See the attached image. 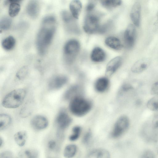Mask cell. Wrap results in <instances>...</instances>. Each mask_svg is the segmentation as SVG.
I'll list each match as a JSON object with an SVG mask.
<instances>
[{
  "mask_svg": "<svg viewBox=\"0 0 158 158\" xmlns=\"http://www.w3.org/2000/svg\"><path fill=\"white\" fill-rule=\"evenodd\" d=\"M80 49L79 42L75 39L69 40L64 47V59L68 64L72 63L75 59Z\"/></svg>",
  "mask_w": 158,
  "mask_h": 158,
  "instance_id": "obj_4",
  "label": "cell"
},
{
  "mask_svg": "<svg viewBox=\"0 0 158 158\" xmlns=\"http://www.w3.org/2000/svg\"><path fill=\"white\" fill-rule=\"evenodd\" d=\"M31 123L32 127L37 130H41L45 128L48 124L47 119L40 115H36L33 118Z\"/></svg>",
  "mask_w": 158,
  "mask_h": 158,
  "instance_id": "obj_13",
  "label": "cell"
},
{
  "mask_svg": "<svg viewBox=\"0 0 158 158\" xmlns=\"http://www.w3.org/2000/svg\"><path fill=\"white\" fill-rule=\"evenodd\" d=\"M48 147L51 149H54L56 146V143L53 140L50 141L48 144Z\"/></svg>",
  "mask_w": 158,
  "mask_h": 158,
  "instance_id": "obj_41",
  "label": "cell"
},
{
  "mask_svg": "<svg viewBox=\"0 0 158 158\" xmlns=\"http://www.w3.org/2000/svg\"><path fill=\"white\" fill-rule=\"evenodd\" d=\"M103 6L108 9L114 8L120 5L122 1L117 0H104L100 1Z\"/></svg>",
  "mask_w": 158,
  "mask_h": 158,
  "instance_id": "obj_27",
  "label": "cell"
},
{
  "mask_svg": "<svg viewBox=\"0 0 158 158\" xmlns=\"http://www.w3.org/2000/svg\"><path fill=\"white\" fill-rule=\"evenodd\" d=\"M91 137V134L90 131L87 132L84 135L83 138V142L85 143H88L90 140Z\"/></svg>",
  "mask_w": 158,
  "mask_h": 158,
  "instance_id": "obj_39",
  "label": "cell"
},
{
  "mask_svg": "<svg viewBox=\"0 0 158 158\" xmlns=\"http://www.w3.org/2000/svg\"><path fill=\"white\" fill-rule=\"evenodd\" d=\"M26 94V91L24 89L14 90L5 96L2 101V105L6 108H17L22 103Z\"/></svg>",
  "mask_w": 158,
  "mask_h": 158,
  "instance_id": "obj_3",
  "label": "cell"
},
{
  "mask_svg": "<svg viewBox=\"0 0 158 158\" xmlns=\"http://www.w3.org/2000/svg\"><path fill=\"white\" fill-rule=\"evenodd\" d=\"M11 119L10 116L6 114H2L0 115V130L4 129L10 124Z\"/></svg>",
  "mask_w": 158,
  "mask_h": 158,
  "instance_id": "obj_25",
  "label": "cell"
},
{
  "mask_svg": "<svg viewBox=\"0 0 158 158\" xmlns=\"http://www.w3.org/2000/svg\"><path fill=\"white\" fill-rule=\"evenodd\" d=\"M151 94L152 95H156L158 94V81L154 83L152 86Z\"/></svg>",
  "mask_w": 158,
  "mask_h": 158,
  "instance_id": "obj_35",
  "label": "cell"
},
{
  "mask_svg": "<svg viewBox=\"0 0 158 158\" xmlns=\"http://www.w3.org/2000/svg\"><path fill=\"white\" fill-rule=\"evenodd\" d=\"M40 10V6L38 1L31 0L28 3L26 7L27 14L31 18L35 19L37 17Z\"/></svg>",
  "mask_w": 158,
  "mask_h": 158,
  "instance_id": "obj_14",
  "label": "cell"
},
{
  "mask_svg": "<svg viewBox=\"0 0 158 158\" xmlns=\"http://www.w3.org/2000/svg\"><path fill=\"white\" fill-rule=\"evenodd\" d=\"M72 122V119L64 110H61L58 114L56 122L58 127L64 130L67 128Z\"/></svg>",
  "mask_w": 158,
  "mask_h": 158,
  "instance_id": "obj_8",
  "label": "cell"
},
{
  "mask_svg": "<svg viewBox=\"0 0 158 158\" xmlns=\"http://www.w3.org/2000/svg\"><path fill=\"white\" fill-rule=\"evenodd\" d=\"M105 52L101 48L97 47L92 50L91 55V60L94 62H99L103 61L106 58Z\"/></svg>",
  "mask_w": 158,
  "mask_h": 158,
  "instance_id": "obj_15",
  "label": "cell"
},
{
  "mask_svg": "<svg viewBox=\"0 0 158 158\" xmlns=\"http://www.w3.org/2000/svg\"><path fill=\"white\" fill-rule=\"evenodd\" d=\"M129 124V120L126 116L120 117L115 123L111 133V136L114 138L121 135L127 129Z\"/></svg>",
  "mask_w": 158,
  "mask_h": 158,
  "instance_id": "obj_6",
  "label": "cell"
},
{
  "mask_svg": "<svg viewBox=\"0 0 158 158\" xmlns=\"http://www.w3.org/2000/svg\"><path fill=\"white\" fill-rule=\"evenodd\" d=\"M142 103V101L139 99H137L135 102L136 105L138 106H140Z\"/></svg>",
  "mask_w": 158,
  "mask_h": 158,
  "instance_id": "obj_42",
  "label": "cell"
},
{
  "mask_svg": "<svg viewBox=\"0 0 158 158\" xmlns=\"http://www.w3.org/2000/svg\"><path fill=\"white\" fill-rule=\"evenodd\" d=\"M68 81L67 77L63 75H58L52 78L48 83V87L51 90L58 89L64 85Z\"/></svg>",
  "mask_w": 158,
  "mask_h": 158,
  "instance_id": "obj_11",
  "label": "cell"
},
{
  "mask_svg": "<svg viewBox=\"0 0 158 158\" xmlns=\"http://www.w3.org/2000/svg\"><path fill=\"white\" fill-rule=\"evenodd\" d=\"M12 22L11 19L7 17H2L0 21L1 32L8 29L10 27Z\"/></svg>",
  "mask_w": 158,
  "mask_h": 158,
  "instance_id": "obj_28",
  "label": "cell"
},
{
  "mask_svg": "<svg viewBox=\"0 0 158 158\" xmlns=\"http://www.w3.org/2000/svg\"><path fill=\"white\" fill-rule=\"evenodd\" d=\"M61 15L63 21L66 24L72 25L74 23L72 16L67 11H62Z\"/></svg>",
  "mask_w": 158,
  "mask_h": 158,
  "instance_id": "obj_29",
  "label": "cell"
},
{
  "mask_svg": "<svg viewBox=\"0 0 158 158\" xmlns=\"http://www.w3.org/2000/svg\"><path fill=\"white\" fill-rule=\"evenodd\" d=\"M109 85V81L105 77H102L98 78L95 84V89L99 92L105 91L108 88Z\"/></svg>",
  "mask_w": 158,
  "mask_h": 158,
  "instance_id": "obj_21",
  "label": "cell"
},
{
  "mask_svg": "<svg viewBox=\"0 0 158 158\" xmlns=\"http://www.w3.org/2000/svg\"><path fill=\"white\" fill-rule=\"evenodd\" d=\"M152 124L153 127L156 129H158V113L156 114L154 116Z\"/></svg>",
  "mask_w": 158,
  "mask_h": 158,
  "instance_id": "obj_40",
  "label": "cell"
},
{
  "mask_svg": "<svg viewBox=\"0 0 158 158\" xmlns=\"http://www.w3.org/2000/svg\"><path fill=\"white\" fill-rule=\"evenodd\" d=\"M141 6L138 2L133 5L131 11L130 16L132 21L135 26L140 25L141 18Z\"/></svg>",
  "mask_w": 158,
  "mask_h": 158,
  "instance_id": "obj_9",
  "label": "cell"
},
{
  "mask_svg": "<svg viewBox=\"0 0 158 158\" xmlns=\"http://www.w3.org/2000/svg\"><path fill=\"white\" fill-rule=\"evenodd\" d=\"M77 147L74 144H69L66 146L64 151V155L66 158H72L75 155Z\"/></svg>",
  "mask_w": 158,
  "mask_h": 158,
  "instance_id": "obj_24",
  "label": "cell"
},
{
  "mask_svg": "<svg viewBox=\"0 0 158 158\" xmlns=\"http://www.w3.org/2000/svg\"><path fill=\"white\" fill-rule=\"evenodd\" d=\"M136 31L135 26L129 24L126 29L124 35V40L125 46L128 48H132L135 44L136 38Z\"/></svg>",
  "mask_w": 158,
  "mask_h": 158,
  "instance_id": "obj_7",
  "label": "cell"
},
{
  "mask_svg": "<svg viewBox=\"0 0 158 158\" xmlns=\"http://www.w3.org/2000/svg\"><path fill=\"white\" fill-rule=\"evenodd\" d=\"M110 22H109L101 25L98 32L99 33H103L107 31L110 25Z\"/></svg>",
  "mask_w": 158,
  "mask_h": 158,
  "instance_id": "obj_33",
  "label": "cell"
},
{
  "mask_svg": "<svg viewBox=\"0 0 158 158\" xmlns=\"http://www.w3.org/2000/svg\"><path fill=\"white\" fill-rule=\"evenodd\" d=\"M86 158H110V154L106 150L103 149H97L90 152Z\"/></svg>",
  "mask_w": 158,
  "mask_h": 158,
  "instance_id": "obj_18",
  "label": "cell"
},
{
  "mask_svg": "<svg viewBox=\"0 0 158 158\" xmlns=\"http://www.w3.org/2000/svg\"><path fill=\"white\" fill-rule=\"evenodd\" d=\"M24 155L26 158H38V153L35 150H27L24 151Z\"/></svg>",
  "mask_w": 158,
  "mask_h": 158,
  "instance_id": "obj_32",
  "label": "cell"
},
{
  "mask_svg": "<svg viewBox=\"0 0 158 158\" xmlns=\"http://www.w3.org/2000/svg\"><path fill=\"white\" fill-rule=\"evenodd\" d=\"M12 153L10 151H5L0 154V158H12Z\"/></svg>",
  "mask_w": 158,
  "mask_h": 158,
  "instance_id": "obj_37",
  "label": "cell"
},
{
  "mask_svg": "<svg viewBox=\"0 0 158 158\" xmlns=\"http://www.w3.org/2000/svg\"><path fill=\"white\" fill-rule=\"evenodd\" d=\"M3 141L2 138L0 137V147H1L3 145Z\"/></svg>",
  "mask_w": 158,
  "mask_h": 158,
  "instance_id": "obj_43",
  "label": "cell"
},
{
  "mask_svg": "<svg viewBox=\"0 0 158 158\" xmlns=\"http://www.w3.org/2000/svg\"><path fill=\"white\" fill-rule=\"evenodd\" d=\"M81 132V128L79 126H76L73 129V134L70 136L69 139L71 141H75L79 137Z\"/></svg>",
  "mask_w": 158,
  "mask_h": 158,
  "instance_id": "obj_31",
  "label": "cell"
},
{
  "mask_svg": "<svg viewBox=\"0 0 158 158\" xmlns=\"http://www.w3.org/2000/svg\"><path fill=\"white\" fill-rule=\"evenodd\" d=\"M151 60L149 58H141L133 64L131 68V70L135 73H141L146 70L149 66Z\"/></svg>",
  "mask_w": 158,
  "mask_h": 158,
  "instance_id": "obj_10",
  "label": "cell"
},
{
  "mask_svg": "<svg viewBox=\"0 0 158 158\" xmlns=\"http://www.w3.org/2000/svg\"><path fill=\"white\" fill-rule=\"evenodd\" d=\"M14 138L18 146H23L25 145L27 139V133L25 131H19L15 134Z\"/></svg>",
  "mask_w": 158,
  "mask_h": 158,
  "instance_id": "obj_22",
  "label": "cell"
},
{
  "mask_svg": "<svg viewBox=\"0 0 158 158\" xmlns=\"http://www.w3.org/2000/svg\"><path fill=\"white\" fill-rule=\"evenodd\" d=\"M69 8L73 17L76 19L78 18L81 8L82 4L79 0H73L69 4Z\"/></svg>",
  "mask_w": 158,
  "mask_h": 158,
  "instance_id": "obj_19",
  "label": "cell"
},
{
  "mask_svg": "<svg viewBox=\"0 0 158 158\" xmlns=\"http://www.w3.org/2000/svg\"><path fill=\"white\" fill-rule=\"evenodd\" d=\"M96 4V2L95 1H90L88 3L86 7V10L88 12L92 11L94 8Z\"/></svg>",
  "mask_w": 158,
  "mask_h": 158,
  "instance_id": "obj_34",
  "label": "cell"
},
{
  "mask_svg": "<svg viewBox=\"0 0 158 158\" xmlns=\"http://www.w3.org/2000/svg\"><path fill=\"white\" fill-rule=\"evenodd\" d=\"M15 44V40L12 36H9L4 39L2 43L3 48L5 50L9 51L13 49Z\"/></svg>",
  "mask_w": 158,
  "mask_h": 158,
  "instance_id": "obj_23",
  "label": "cell"
},
{
  "mask_svg": "<svg viewBox=\"0 0 158 158\" xmlns=\"http://www.w3.org/2000/svg\"><path fill=\"white\" fill-rule=\"evenodd\" d=\"M100 16L95 13L88 14L85 18L83 28L85 31L89 34L98 32L101 25Z\"/></svg>",
  "mask_w": 158,
  "mask_h": 158,
  "instance_id": "obj_5",
  "label": "cell"
},
{
  "mask_svg": "<svg viewBox=\"0 0 158 158\" xmlns=\"http://www.w3.org/2000/svg\"><path fill=\"white\" fill-rule=\"evenodd\" d=\"M81 87L78 85H75L70 87L65 92L64 95V99L68 100L80 96L81 92Z\"/></svg>",
  "mask_w": 158,
  "mask_h": 158,
  "instance_id": "obj_16",
  "label": "cell"
},
{
  "mask_svg": "<svg viewBox=\"0 0 158 158\" xmlns=\"http://www.w3.org/2000/svg\"><path fill=\"white\" fill-rule=\"evenodd\" d=\"M91 107V102L80 96L72 99L69 106L71 112L78 116L85 115L90 111Z\"/></svg>",
  "mask_w": 158,
  "mask_h": 158,
  "instance_id": "obj_2",
  "label": "cell"
},
{
  "mask_svg": "<svg viewBox=\"0 0 158 158\" xmlns=\"http://www.w3.org/2000/svg\"><path fill=\"white\" fill-rule=\"evenodd\" d=\"M147 106L150 110L158 111V94L150 99L147 103Z\"/></svg>",
  "mask_w": 158,
  "mask_h": 158,
  "instance_id": "obj_26",
  "label": "cell"
},
{
  "mask_svg": "<svg viewBox=\"0 0 158 158\" xmlns=\"http://www.w3.org/2000/svg\"><path fill=\"white\" fill-rule=\"evenodd\" d=\"M105 43L109 47L116 50H119L123 45L119 39L113 36H110L106 39Z\"/></svg>",
  "mask_w": 158,
  "mask_h": 158,
  "instance_id": "obj_20",
  "label": "cell"
},
{
  "mask_svg": "<svg viewBox=\"0 0 158 158\" xmlns=\"http://www.w3.org/2000/svg\"><path fill=\"white\" fill-rule=\"evenodd\" d=\"M56 20L52 15L45 17L42 20V27L37 35L36 44L40 54L45 53L51 44L55 31Z\"/></svg>",
  "mask_w": 158,
  "mask_h": 158,
  "instance_id": "obj_1",
  "label": "cell"
},
{
  "mask_svg": "<svg viewBox=\"0 0 158 158\" xmlns=\"http://www.w3.org/2000/svg\"><path fill=\"white\" fill-rule=\"evenodd\" d=\"M122 59L120 56H117L111 59L107 64L106 69V75L110 76L118 69L121 65Z\"/></svg>",
  "mask_w": 158,
  "mask_h": 158,
  "instance_id": "obj_12",
  "label": "cell"
},
{
  "mask_svg": "<svg viewBox=\"0 0 158 158\" xmlns=\"http://www.w3.org/2000/svg\"><path fill=\"white\" fill-rule=\"evenodd\" d=\"M28 70V68L27 66H25L23 67L16 73V78L19 80L23 79L27 75Z\"/></svg>",
  "mask_w": 158,
  "mask_h": 158,
  "instance_id": "obj_30",
  "label": "cell"
},
{
  "mask_svg": "<svg viewBox=\"0 0 158 158\" xmlns=\"http://www.w3.org/2000/svg\"><path fill=\"white\" fill-rule=\"evenodd\" d=\"M141 158H155V157L152 152L150 151H147L143 154Z\"/></svg>",
  "mask_w": 158,
  "mask_h": 158,
  "instance_id": "obj_38",
  "label": "cell"
},
{
  "mask_svg": "<svg viewBox=\"0 0 158 158\" xmlns=\"http://www.w3.org/2000/svg\"><path fill=\"white\" fill-rule=\"evenodd\" d=\"M19 0H7L5 1V4L10 3L9 7L8 13L9 15L13 17L16 16L20 10V5Z\"/></svg>",
  "mask_w": 158,
  "mask_h": 158,
  "instance_id": "obj_17",
  "label": "cell"
},
{
  "mask_svg": "<svg viewBox=\"0 0 158 158\" xmlns=\"http://www.w3.org/2000/svg\"><path fill=\"white\" fill-rule=\"evenodd\" d=\"M133 89V87L131 85L128 84H125L122 86L121 91L122 92H126Z\"/></svg>",
  "mask_w": 158,
  "mask_h": 158,
  "instance_id": "obj_36",
  "label": "cell"
}]
</instances>
